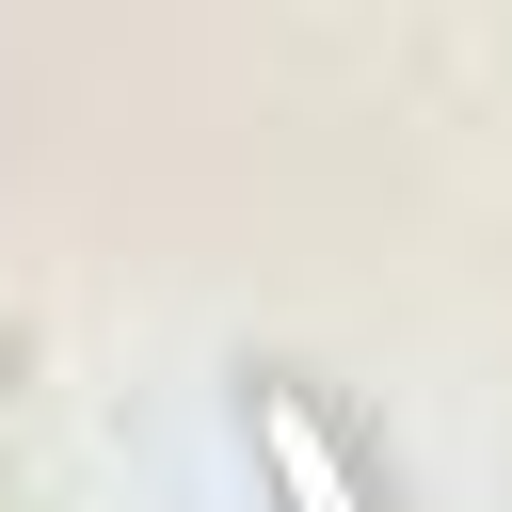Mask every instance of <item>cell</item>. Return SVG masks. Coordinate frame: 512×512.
<instances>
[{"label":"cell","instance_id":"1","mask_svg":"<svg viewBox=\"0 0 512 512\" xmlns=\"http://www.w3.org/2000/svg\"><path fill=\"white\" fill-rule=\"evenodd\" d=\"M256 448H272V480H288V512H352V464L320 448V416H304V400H256Z\"/></svg>","mask_w":512,"mask_h":512}]
</instances>
